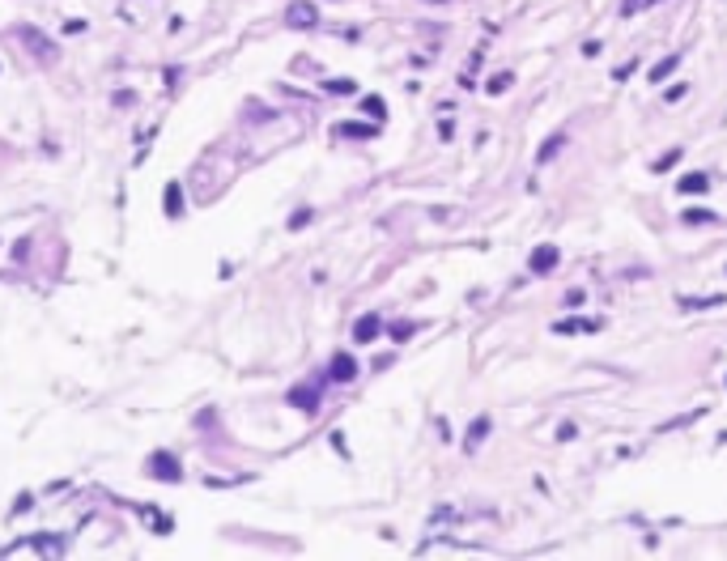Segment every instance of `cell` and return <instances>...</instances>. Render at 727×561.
<instances>
[{
    "mask_svg": "<svg viewBox=\"0 0 727 561\" xmlns=\"http://www.w3.org/2000/svg\"><path fill=\"white\" fill-rule=\"evenodd\" d=\"M557 260H562V251H557L553 243H540V247L532 251V272H553Z\"/></svg>",
    "mask_w": 727,
    "mask_h": 561,
    "instance_id": "cell-1",
    "label": "cell"
},
{
    "mask_svg": "<svg viewBox=\"0 0 727 561\" xmlns=\"http://www.w3.org/2000/svg\"><path fill=\"white\" fill-rule=\"evenodd\" d=\"M149 472H153L157 481H179V477H183V468H179V460H174V455H153Z\"/></svg>",
    "mask_w": 727,
    "mask_h": 561,
    "instance_id": "cell-2",
    "label": "cell"
},
{
    "mask_svg": "<svg viewBox=\"0 0 727 561\" xmlns=\"http://www.w3.org/2000/svg\"><path fill=\"white\" fill-rule=\"evenodd\" d=\"M379 332H383L379 315H362V319H357V328H353V340H357V345H370Z\"/></svg>",
    "mask_w": 727,
    "mask_h": 561,
    "instance_id": "cell-3",
    "label": "cell"
},
{
    "mask_svg": "<svg viewBox=\"0 0 727 561\" xmlns=\"http://www.w3.org/2000/svg\"><path fill=\"white\" fill-rule=\"evenodd\" d=\"M289 404H294V409H306V413H315V409H319V391L302 383V387H294V391H289Z\"/></svg>",
    "mask_w": 727,
    "mask_h": 561,
    "instance_id": "cell-4",
    "label": "cell"
},
{
    "mask_svg": "<svg viewBox=\"0 0 727 561\" xmlns=\"http://www.w3.org/2000/svg\"><path fill=\"white\" fill-rule=\"evenodd\" d=\"M677 191H685V196H706L711 191V179L698 170V174H685L681 183H677Z\"/></svg>",
    "mask_w": 727,
    "mask_h": 561,
    "instance_id": "cell-5",
    "label": "cell"
},
{
    "mask_svg": "<svg viewBox=\"0 0 727 561\" xmlns=\"http://www.w3.org/2000/svg\"><path fill=\"white\" fill-rule=\"evenodd\" d=\"M328 374H332L336 383H349V379L357 374V362H353L349 353H336V362H332V370H328Z\"/></svg>",
    "mask_w": 727,
    "mask_h": 561,
    "instance_id": "cell-6",
    "label": "cell"
},
{
    "mask_svg": "<svg viewBox=\"0 0 727 561\" xmlns=\"http://www.w3.org/2000/svg\"><path fill=\"white\" fill-rule=\"evenodd\" d=\"M557 332L562 336H570V332H600V319H562Z\"/></svg>",
    "mask_w": 727,
    "mask_h": 561,
    "instance_id": "cell-7",
    "label": "cell"
},
{
    "mask_svg": "<svg viewBox=\"0 0 727 561\" xmlns=\"http://www.w3.org/2000/svg\"><path fill=\"white\" fill-rule=\"evenodd\" d=\"M562 145H566V132H553V136H549V140H545V145H540V153H536V157H540V162H553V157H557V149H562Z\"/></svg>",
    "mask_w": 727,
    "mask_h": 561,
    "instance_id": "cell-8",
    "label": "cell"
},
{
    "mask_svg": "<svg viewBox=\"0 0 727 561\" xmlns=\"http://www.w3.org/2000/svg\"><path fill=\"white\" fill-rule=\"evenodd\" d=\"M21 38H26V43H30V47H34L43 60H51V43H47L43 34H34V30H21Z\"/></svg>",
    "mask_w": 727,
    "mask_h": 561,
    "instance_id": "cell-9",
    "label": "cell"
},
{
    "mask_svg": "<svg viewBox=\"0 0 727 561\" xmlns=\"http://www.w3.org/2000/svg\"><path fill=\"white\" fill-rule=\"evenodd\" d=\"M166 213H170V217H179V213H183V191H179V183H170V187H166Z\"/></svg>",
    "mask_w": 727,
    "mask_h": 561,
    "instance_id": "cell-10",
    "label": "cell"
},
{
    "mask_svg": "<svg viewBox=\"0 0 727 561\" xmlns=\"http://www.w3.org/2000/svg\"><path fill=\"white\" fill-rule=\"evenodd\" d=\"M677 64H681V55H668V60H660V64L651 68V81H664V77H668V72H672Z\"/></svg>",
    "mask_w": 727,
    "mask_h": 561,
    "instance_id": "cell-11",
    "label": "cell"
},
{
    "mask_svg": "<svg viewBox=\"0 0 727 561\" xmlns=\"http://www.w3.org/2000/svg\"><path fill=\"white\" fill-rule=\"evenodd\" d=\"M485 434H489V417H477V421H472V430H468V447H477Z\"/></svg>",
    "mask_w": 727,
    "mask_h": 561,
    "instance_id": "cell-12",
    "label": "cell"
},
{
    "mask_svg": "<svg viewBox=\"0 0 727 561\" xmlns=\"http://www.w3.org/2000/svg\"><path fill=\"white\" fill-rule=\"evenodd\" d=\"M289 13H294V21H298V26H302V21H306V26L315 21V9H311V4H294Z\"/></svg>",
    "mask_w": 727,
    "mask_h": 561,
    "instance_id": "cell-13",
    "label": "cell"
},
{
    "mask_svg": "<svg viewBox=\"0 0 727 561\" xmlns=\"http://www.w3.org/2000/svg\"><path fill=\"white\" fill-rule=\"evenodd\" d=\"M681 221H689V226H706V221H715V213H706V209H702V213H698V209H689Z\"/></svg>",
    "mask_w": 727,
    "mask_h": 561,
    "instance_id": "cell-14",
    "label": "cell"
},
{
    "mask_svg": "<svg viewBox=\"0 0 727 561\" xmlns=\"http://www.w3.org/2000/svg\"><path fill=\"white\" fill-rule=\"evenodd\" d=\"M413 332H417V323H409V319H404V323H396V328H392V336H396V340H409V336H413Z\"/></svg>",
    "mask_w": 727,
    "mask_h": 561,
    "instance_id": "cell-15",
    "label": "cell"
},
{
    "mask_svg": "<svg viewBox=\"0 0 727 561\" xmlns=\"http://www.w3.org/2000/svg\"><path fill=\"white\" fill-rule=\"evenodd\" d=\"M506 85H511V72H498V77H494V81H489V94H502V89H506Z\"/></svg>",
    "mask_w": 727,
    "mask_h": 561,
    "instance_id": "cell-16",
    "label": "cell"
},
{
    "mask_svg": "<svg viewBox=\"0 0 727 561\" xmlns=\"http://www.w3.org/2000/svg\"><path fill=\"white\" fill-rule=\"evenodd\" d=\"M681 162V149H672V153H664L660 162H655V170H668V166H677Z\"/></svg>",
    "mask_w": 727,
    "mask_h": 561,
    "instance_id": "cell-17",
    "label": "cell"
},
{
    "mask_svg": "<svg viewBox=\"0 0 727 561\" xmlns=\"http://www.w3.org/2000/svg\"><path fill=\"white\" fill-rule=\"evenodd\" d=\"M332 94H353V81H328Z\"/></svg>",
    "mask_w": 727,
    "mask_h": 561,
    "instance_id": "cell-18",
    "label": "cell"
},
{
    "mask_svg": "<svg viewBox=\"0 0 727 561\" xmlns=\"http://www.w3.org/2000/svg\"><path fill=\"white\" fill-rule=\"evenodd\" d=\"M366 111H370L374 119H383V102H379V98H366Z\"/></svg>",
    "mask_w": 727,
    "mask_h": 561,
    "instance_id": "cell-19",
    "label": "cell"
},
{
    "mask_svg": "<svg viewBox=\"0 0 727 561\" xmlns=\"http://www.w3.org/2000/svg\"><path fill=\"white\" fill-rule=\"evenodd\" d=\"M630 9H638V0H626V17H630Z\"/></svg>",
    "mask_w": 727,
    "mask_h": 561,
    "instance_id": "cell-20",
    "label": "cell"
}]
</instances>
